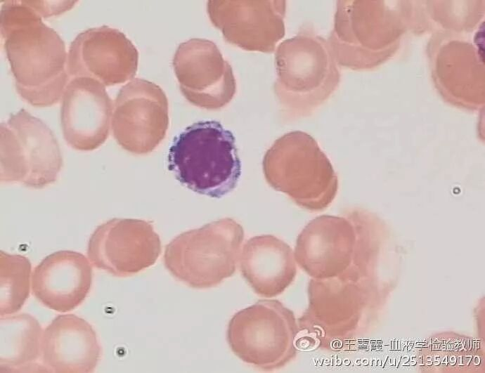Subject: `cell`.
<instances>
[{"instance_id": "d6986e66", "label": "cell", "mask_w": 485, "mask_h": 373, "mask_svg": "<svg viewBox=\"0 0 485 373\" xmlns=\"http://www.w3.org/2000/svg\"><path fill=\"white\" fill-rule=\"evenodd\" d=\"M1 368H22L30 366L41 355L42 329L32 315L20 313L1 316Z\"/></svg>"}, {"instance_id": "ba28073f", "label": "cell", "mask_w": 485, "mask_h": 373, "mask_svg": "<svg viewBox=\"0 0 485 373\" xmlns=\"http://www.w3.org/2000/svg\"><path fill=\"white\" fill-rule=\"evenodd\" d=\"M168 100L163 90L136 78L119 90L111 119L112 135L125 150L146 155L164 138L169 126Z\"/></svg>"}, {"instance_id": "ffe728a7", "label": "cell", "mask_w": 485, "mask_h": 373, "mask_svg": "<svg viewBox=\"0 0 485 373\" xmlns=\"http://www.w3.org/2000/svg\"><path fill=\"white\" fill-rule=\"evenodd\" d=\"M32 264L20 254L0 252V315L20 310L30 296Z\"/></svg>"}, {"instance_id": "8992f818", "label": "cell", "mask_w": 485, "mask_h": 373, "mask_svg": "<svg viewBox=\"0 0 485 373\" xmlns=\"http://www.w3.org/2000/svg\"><path fill=\"white\" fill-rule=\"evenodd\" d=\"M299 332L293 312L276 299H261L230 320L227 341L244 362L261 370L284 367L297 353Z\"/></svg>"}, {"instance_id": "2e32d148", "label": "cell", "mask_w": 485, "mask_h": 373, "mask_svg": "<svg viewBox=\"0 0 485 373\" xmlns=\"http://www.w3.org/2000/svg\"><path fill=\"white\" fill-rule=\"evenodd\" d=\"M101 351L92 326L75 314L58 315L42 334L41 356L45 369L48 372H93Z\"/></svg>"}, {"instance_id": "5bb4252c", "label": "cell", "mask_w": 485, "mask_h": 373, "mask_svg": "<svg viewBox=\"0 0 485 373\" xmlns=\"http://www.w3.org/2000/svg\"><path fill=\"white\" fill-rule=\"evenodd\" d=\"M354 243V228L348 220L318 216L299 234L294 251L295 261L311 278L326 279L349 263Z\"/></svg>"}, {"instance_id": "6da1fadb", "label": "cell", "mask_w": 485, "mask_h": 373, "mask_svg": "<svg viewBox=\"0 0 485 373\" xmlns=\"http://www.w3.org/2000/svg\"><path fill=\"white\" fill-rule=\"evenodd\" d=\"M41 18L33 1H6L1 6V33L16 91L40 107L61 98L70 77L65 43Z\"/></svg>"}, {"instance_id": "9c48e42d", "label": "cell", "mask_w": 485, "mask_h": 373, "mask_svg": "<svg viewBox=\"0 0 485 373\" xmlns=\"http://www.w3.org/2000/svg\"><path fill=\"white\" fill-rule=\"evenodd\" d=\"M161 251L160 236L150 222L115 218L95 229L88 242L87 256L94 267L117 277H129L155 264Z\"/></svg>"}, {"instance_id": "e0dca14e", "label": "cell", "mask_w": 485, "mask_h": 373, "mask_svg": "<svg viewBox=\"0 0 485 373\" xmlns=\"http://www.w3.org/2000/svg\"><path fill=\"white\" fill-rule=\"evenodd\" d=\"M375 5L362 1L337 3L335 27L328 44L340 64L365 69L377 62Z\"/></svg>"}, {"instance_id": "52a82bcc", "label": "cell", "mask_w": 485, "mask_h": 373, "mask_svg": "<svg viewBox=\"0 0 485 373\" xmlns=\"http://www.w3.org/2000/svg\"><path fill=\"white\" fill-rule=\"evenodd\" d=\"M63 166L54 134L24 109L1 124V181L40 189L54 183Z\"/></svg>"}, {"instance_id": "30bf717a", "label": "cell", "mask_w": 485, "mask_h": 373, "mask_svg": "<svg viewBox=\"0 0 485 373\" xmlns=\"http://www.w3.org/2000/svg\"><path fill=\"white\" fill-rule=\"evenodd\" d=\"M172 63L181 91L191 104L219 110L233 98L232 67L213 41L195 38L181 43Z\"/></svg>"}, {"instance_id": "4fadbf2b", "label": "cell", "mask_w": 485, "mask_h": 373, "mask_svg": "<svg viewBox=\"0 0 485 373\" xmlns=\"http://www.w3.org/2000/svg\"><path fill=\"white\" fill-rule=\"evenodd\" d=\"M113 102L105 86L89 77H74L61 96L60 123L64 138L72 148L91 151L108 137Z\"/></svg>"}, {"instance_id": "ac0fdd59", "label": "cell", "mask_w": 485, "mask_h": 373, "mask_svg": "<svg viewBox=\"0 0 485 373\" xmlns=\"http://www.w3.org/2000/svg\"><path fill=\"white\" fill-rule=\"evenodd\" d=\"M239 261L243 277L257 295L264 298L282 294L297 275L292 248L271 235L249 239L240 251Z\"/></svg>"}, {"instance_id": "277c9868", "label": "cell", "mask_w": 485, "mask_h": 373, "mask_svg": "<svg viewBox=\"0 0 485 373\" xmlns=\"http://www.w3.org/2000/svg\"><path fill=\"white\" fill-rule=\"evenodd\" d=\"M262 166L271 187L309 211L324 210L337 195V174L316 140L305 132H289L276 140Z\"/></svg>"}, {"instance_id": "3957f363", "label": "cell", "mask_w": 485, "mask_h": 373, "mask_svg": "<svg viewBox=\"0 0 485 373\" xmlns=\"http://www.w3.org/2000/svg\"><path fill=\"white\" fill-rule=\"evenodd\" d=\"M168 168L186 188L220 198L231 192L241 175L233 134L217 121H200L174 138Z\"/></svg>"}, {"instance_id": "8fae6325", "label": "cell", "mask_w": 485, "mask_h": 373, "mask_svg": "<svg viewBox=\"0 0 485 373\" xmlns=\"http://www.w3.org/2000/svg\"><path fill=\"white\" fill-rule=\"evenodd\" d=\"M138 62V52L125 34L103 25L82 32L72 41L67 71L72 78L89 77L109 86L133 79Z\"/></svg>"}, {"instance_id": "7a4b0ae2", "label": "cell", "mask_w": 485, "mask_h": 373, "mask_svg": "<svg viewBox=\"0 0 485 373\" xmlns=\"http://www.w3.org/2000/svg\"><path fill=\"white\" fill-rule=\"evenodd\" d=\"M275 65L273 90L286 119L312 114L339 82L340 73L328 42L309 27L278 45Z\"/></svg>"}, {"instance_id": "9a60e30c", "label": "cell", "mask_w": 485, "mask_h": 373, "mask_svg": "<svg viewBox=\"0 0 485 373\" xmlns=\"http://www.w3.org/2000/svg\"><path fill=\"white\" fill-rule=\"evenodd\" d=\"M92 284V267L82 254L60 250L46 256L32 273V292L47 308L65 313L86 298Z\"/></svg>"}, {"instance_id": "5b68a950", "label": "cell", "mask_w": 485, "mask_h": 373, "mask_svg": "<svg viewBox=\"0 0 485 373\" xmlns=\"http://www.w3.org/2000/svg\"><path fill=\"white\" fill-rule=\"evenodd\" d=\"M243 240L234 219L214 221L174 237L165 247L164 266L192 288L213 287L235 273Z\"/></svg>"}, {"instance_id": "7c38bea8", "label": "cell", "mask_w": 485, "mask_h": 373, "mask_svg": "<svg viewBox=\"0 0 485 373\" xmlns=\"http://www.w3.org/2000/svg\"><path fill=\"white\" fill-rule=\"evenodd\" d=\"M207 9L225 40L242 49L271 53L285 36V1H209Z\"/></svg>"}]
</instances>
